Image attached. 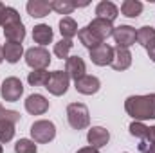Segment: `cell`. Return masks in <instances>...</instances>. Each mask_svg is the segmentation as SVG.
<instances>
[{"label":"cell","mask_w":155,"mask_h":153,"mask_svg":"<svg viewBox=\"0 0 155 153\" xmlns=\"http://www.w3.org/2000/svg\"><path fill=\"white\" fill-rule=\"evenodd\" d=\"M49 99L41 94H31L27 99H25V110L27 114L31 115H43L49 110Z\"/></svg>","instance_id":"obj_11"},{"label":"cell","mask_w":155,"mask_h":153,"mask_svg":"<svg viewBox=\"0 0 155 153\" xmlns=\"http://www.w3.org/2000/svg\"><path fill=\"white\" fill-rule=\"evenodd\" d=\"M139 153H155V144L148 142L146 139L139 142Z\"/></svg>","instance_id":"obj_32"},{"label":"cell","mask_w":155,"mask_h":153,"mask_svg":"<svg viewBox=\"0 0 155 153\" xmlns=\"http://www.w3.org/2000/svg\"><path fill=\"white\" fill-rule=\"evenodd\" d=\"M24 94V85L18 77L11 76V77H5L2 86H0V96L4 101H9V103H16Z\"/></svg>","instance_id":"obj_6"},{"label":"cell","mask_w":155,"mask_h":153,"mask_svg":"<svg viewBox=\"0 0 155 153\" xmlns=\"http://www.w3.org/2000/svg\"><path fill=\"white\" fill-rule=\"evenodd\" d=\"M38 146L33 139H18L15 144V153H36Z\"/></svg>","instance_id":"obj_28"},{"label":"cell","mask_w":155,"mask_h":153,"mask_svg":"<svg viewBox=\"0 0 155 153\" xmlns=\"http://www.w3.org/2000/svg\"><path fill=\"white\" fill-rule=\"evenodd\" d=\"M4 36L11 43H22L24 38H25V25H24V22L4 25Z\"/></svg>","instance_id":"obj_17"},{"label":"cell","mask_w":155,"mask_h":153,"mask_svg":"<svg viewBox=\"0 0 155 153\" xmlns=\"http://www.w3.org/2000/svg\"><path fill=\"white\" fill-rule=\"evenodd\" d=\"M87 141L92 148L99 150V148H105L110 141V132L103 126H92L87 133Z\"/></svg>","instance_id":"obj_10"},{"label":"cell","mask_w":155,"mask_h":153,"mask_svg":"<svg viewBox=\"0 0 155 153\" xmlns=\"http://www.w3.org/2000/svg\"><path fill=\"white\" fill-rule=\"evenodd\" d=\"M78 24L74 18L71 16H63L60 20V33H61V38L63 40H72L78 34Z\"/></svg>","instance_id":"obj_21"},{"label":"cell","mask_w":155,"mask_h":153,"mask_svg":"<svg viewBox=\"0 0 155 153\" xmlns=\"http://www.w3.org/2000/svg\"><path fill=\"white\" fill-rule=\"evenodd\" d=\"M2 49H4V60L7 63H18L20 58L24 56L22 43H11V41H7V43L2 45Z\"/></svg>","instance_id":"obj_19"},{"label":"cell","mask_w":155,"mask_h":153,"mask_svg":"<svg viewBox=\"0 0 155 153\" xmlns=\"http://www.w3.org/2000/svg\"><path fill=\"white\" fill-rule=\"evenodd\" d=\"M0 121H9V122L16 124L20 121V114L16 110H7V108H4L0 105Z\"/></svg>","instance_id":"obj_30"},{"label":"cell","mask_w":155,"mask_h":153,"mask_svg":"<svg viewBox=\"0 0 155 153\" xmlns=\"http://www.w3.org/2000/svg\"><path fill=\"white\" fill-rule=\"evenodd\" d=\"M148 56H150V60H152V61L155 63V45L152 47V49H150V50H148Z\"/></svg>","instance_id":"obj_36"},{"label":"cell","mask_w":155,"mask_h":153,"mask_svg":"<svg viewBox=\"0 0 155 153\" xmlns=\"http://www.w3.org/2000/svg\"><path fill=\"white\" fill-rule=\"evenodd\" d=\"M97 38L101 40V41H105L107 38H110L112 34H114V24L112 22H108V20H103V18H94L88 25H87Z\"/></svg>","instance_id":"obj_12"},{"label":"cell","mask_w":155,"mask_h":153,"mask_svg":"<svg viewBox=\"0 0 155 153\" xmlns=\"http://www.w3.org/2000/svg\"><path fill=\"white\" fill-rule=\"evenodd\" d=\"M69 85H71V77L65 70H54L51 72V77H49V83H47V90L49 94L60 97V96H65L67 90H69Z\"/></svg>","instance_id":"obj_5"},{"label":"cell","mask_w":155,"mask_h":153,"mask_svg":"<svg viewBox=\"0 0 155 153\" xmlns=\"http://www.w3.org/2000/svg\"><path fill=\"white\" fill-rule=\"evenodd\" d=\"M117 16H119V9H117V5L114 2L101 0L96 5V18H103V20H108V22L114 24V20H116Z\"/></svg>","instance_id":"obj_15"},{"label":"cell","mask_w":155,"mask_h":153,"mask_svg":"<svg viewBox=\"0 0 155 153\" xmlns=\"http://www.w3.org/2000/svg\"><path fill=\"white\" fill-rule=\"evenodd\" d=\"M25 63L33 70H41L51 65V52L45 47H31L25 50Z\"/></svg>","instance_id":"obj_4"},{"label":"cell","mask_w":155,"mask_h":153,"mask_svg":"<svg viewBox=\"0 0 155 153\" xmlns=\"http://www.w3.org/2000/svg\"><path fill=\"white\" fill-rule=\"evenodd\" d=\"M67 121L72 130H85L90 124V114L87 105L83 103H71L67 106Z\"/></svg>","instance_id":"obj_2"},{"label":"cell","mask_w":155,"mask_h":153,"mask_svg":"<svg viewBox=\"0 0 155 153\" xmlns=\"http://www.w3.org/2000/svg\"><path fill=\"white\" fill-rule=\"evenodd\" d=\"M74 47V43H72V40H60L58 43H54V56L56 58H60V60H67L69 58V52H71V49Z\"/></svg>","instance_id":"obj_26"},{"label":"cell","mask_w":155,"mask_h":153,"mask_svg":"<svg viewBox=\"0 0 155 153\" xmlns=\"http://www.w3.org/2000/svg\"><path fill=\"white\" fill-rule=\"evenodd\" d=\"M15 137V124L9 121H0V142L5 144Z\"/></svg>","instance_id":"obj_29"},{"label":"cell","mask_w":155,"mask_h":153,"mask_svg":"<svg viewBox=\"0 0 155 153\" xmlns=\"http://www.w3.org/2000/svg\"><path fill=\"white\" fill-rule=\"evenodd\" d=\"M51 9L58 15H71L76 9V2L72 0H51Z\"/></svg>","instance_id":"obj_25"},{"label":"cell","mask_w":155,"mask_h":153,"mask_svg":"<svg viewBox=\"0 0 155 153\" xmlns=\"http://www.w3.org/2000/svg\"><path fill=\"white\" fill-rule=\"evenodd\" d=\"M148 128H150V126H146V124L141 122V121H132L130 126H128L130 135L135 137V139H139V141H144V139H146V135H148Z\"/></svg>","instance_id":"obj_27"},{"label":"cell","mask_w":155,"mask_h":153,"mask_svg":"<svg viewBox=\"0 0 155 153\" xmlns=\"http://www.w3.org/2000/svg\"><path fill=\"white\" fill-rule=\"evenodd\" d=\"M137 43L143 45L146 50H150L155 45V29L152 25H143L137 29Z\"/></svg>","instance_id":"obj_20"},{"label":"cell","mask_w":155,"mask_h":153,"mask_svg":"<svg viewBox=\"0 0 155 153\" xmlns=\"http://www.w3.org/2000/svg\"><path fill=\"white\" fill-rule=\"evenodd\" d=\"M146 141L155 144V126H150L148 128V135H146Z\"/></svg>","instance_id":"obj_33"},{"label":"cell","mask_w":155,"mask_h":153,"mask_svg":"<svg viewBox=\"0 0 155 153\" xmlns=\"http://www.w3.org/2000/svg\"><path fill=\"white\" fill-rule=\"evenodd\" d=\"M4 61V49H2V45H0V63Z\"/></svg>","instance_id":"obj_37"},{"label":"cell","mask_w":155,"mask_h":153,"mask_svg":"<svg viewBox=\"0 0 155 153\" xmlns=\"http://www.w3.org/2000/svg\"><path fill=\"white\" fill-rule=\"evenodd\" d=\"M16 22H22V18H20V13L15 9V7H5V22H4V25H9V24H16Z\"/></svg>","instance_id":"obj_31"},{"label":"cell","mask_w":155,"mask_h":153,"mask_svg":"<svg viewBox=\"0 0 155 153\" xmlns=\"http://www.w3.org/2000/svg\"><path fill=\"white\" fill-rule=\"evenodd\" d=\"M132 65V52L130 49H124V47H114V60H112V69L114 70H126L130 69Z\"/></svg>","instance_id":"obj_14"},{"label":"cell","mask_w":155,"mask_h":153,"mask_svg":"<svg viewBox=\"0 0 155 153\" xmlns=\"http://www.w3.org/2000/svg\"><path fill=\"white\" fill-rule=\"evenodd\" d=\"M0 153H4V148H2V142H0Z\"/></svg>","instance_id":"obj_38"},{"label":"cell","mask_w":155,"mask_h":153,"mask_svg":"<svg viewBox=\"0 0 155 153\" xmlns=\"http://www.w3.org/2000/svg\"><path fill=\"white\" fill-rule=\"evenodd\" d=\"M5 7L2 2H0V27H4V22H5Z\"/></svg>","instance_id":"obj_34"},{"label":"cell","mask_w":155,"mask_h":153,"mask_svg":"<svg viewBox=\"0 0 155 153\" xmlns=\"http://www.w3.org/2000/svg\"><path fill=\"white\" fill-rule=\"evenodd\" d=\"M29 132H31V137L36 144H49L56 137V126H54L52 121H47V119L35 121L31 124Z\"/></svg>","instance_id":"obj_3"},{"label":"cell","mask_w":155,"mask_h":153,"mask_svg":"<svg viewBox=\"0 0 155 153\" xmlns=\"http://www.w3.org/2000/svg\"><path fill=\"white\" fill-rule=\"evenodd\" d=\"M90 60L94 65L97 67H107V65H112V60H114V47L108 45V43H99L96 45L94 49H90Z\"/></svg>","instance_id":"obj_7"},{"label":"cell","mask_w":155,"mask_h":153,"mask_svg":"<svg viewBox=\"0 0 155 153\" xmlns=\"http://www.w3.org/2000/svg\"><path fill=\"white\" fill-rule=\"evenodd\" d=\"M74 88H76L79 94H83V96H94V94L99 92L101 81H99L96 76L85 74L83 77H79L78 81H74Z\"/></svg>","instance_id":"obj_9"},{"label":"cell","mask_w":155,"mask_h":153,"mask_svg":"<svg viewBox=\"0 0 155 153\" xmlns=\"http://www.w3.org/2000/svg\"><path fill=\"white\" fill-rule=\"evenodd\" d=\"M52 38H54V31H52L51 25H47V24L35 25V29H33V40H35V43H38V47L49 45L52 41Z\"/></svg>","instance_id":"obj_16"},{"label":"cell","mask_w":155,"mask_h":153,"mask_svg":"<svg viewBox=\"0 0 155 153\" xmlns=\"http://www.w3.org/2000/svg\"><path fill=\"white\" fill-rule=\"evenodd\" d=\"M124 110L134 121H148L155 119V94L144 96H130L124 101Z\"/></svg>","instance_id":"obj_1"},{"label":"cell","mask_w":155,"mask_h":153,"mask_svg":"<svg viewBox=\"0 0 155 153\" xmlns=\"http://www.w3.org/2000/svg\"><path fill=\"white\" fill-rule=\"evenodd\" d=\"M78 38H79V41H81V45H85L88 50H90V49H94L96 45L103 43V41L97 38V36H96V34H94V33H92L88 27H83V29H79V31H78Z\"/></svg>","instance_id":"obj_24"},{"label":"cell","mask_w":155,"mask_h":153,"mask_svg":"<svg viewBox=\"0 0 155 153\" xmlns=\"http://www.w3.org/2000/svg\"><path fill=\"white\" fill-rule=\"evenodd\" d=\"M112 38L117 45L116 47H124V49H130L135 41H137V31L135 27L132 25H119L114 29V34Z\"/></svg>","instance_id":"obj_8"},{"label":"cell","mask_w":155,"mask_h":153,"mask_svg":"<svg viewBox=\"0 0 155 153\" xmlns=\"http://www.w3.org/2000/svg\"><path fill=\"white\" fill-rule=\"evenodd\" d=\"M27 13L33 16V18H43L47 16L52 9H51V0H29L27 5H25Z\"/></svg>","instance_id":"obj_18"},{"label":"cell","mask_w":155,"mask_h":153,"mask_svg":"<svg viewBox=\"0 0 155 153\" xmlns=\"http://www.w3.org/2000/svg\"><path fill=\"white\" fill-rule=\"evenodd\" d=\"M65 72L74 81H78L79 77H83L87 74V65H85L83 58H79V56H69L65 60Z\"/></svg>","instance_id":"obj_13"},{"label":"cell","mask_w":155,"mask_h":153,"mask_svg":"<svg viewBox=\"0 0 155 153\" xmlns=\"http://www.w3.org/2000/svg\"><path fill=\"white\" fill-rule=\"evenodd\" d=\"M143 4L139 2V0H124L123 4H121V13H123V16H126V18H137L141 13H143Z\"/></svg>","instance_id":"obj_22"},{"label":"cell","mask_w":155,"mask_h":153,"mask_svg":"<svg viewBox=\"0 0 155 153\" xmlns=\"http://www.w3.org/2000/svg\"><path fill=\"white\" fill-rule=\"evenodd\" d=\"M49 77H51V72H49L47 69H41V70H31L29 76H27V83H29L31 86H47Z\"/></svg>","instance_id":"obj_23"},{"label":"cell","mask_w":155,"mask_h":153,"mask_svg":"<svg viewBox=\"0 0 155 153\" xmlns=\"http://www.w3.org/2000/svg\"><path fill=\"white\" fill-rule=\"evenodd\" d=\"M76 153H99V150H96V148H92V146H85V148L78 150Z\"/></svg>","instance_id":"obj_35"}]
</instances>
